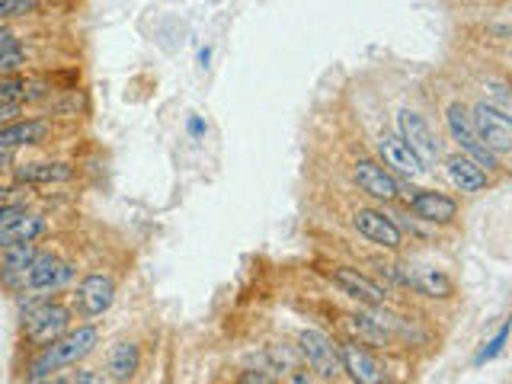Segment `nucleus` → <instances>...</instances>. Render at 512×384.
<instances>
[{"instance_id": "f257e3e1", "label": "nucleus", "mask_w": 512, "mask_h": 384, "mask_svg": "<svg viewBox=\"0 0 512 384\" xmlns=\"http://www.w3.org/2000/svg\"><path fill=\"white\" fill-rule=\"evenodd\" d=\"M96 346H100V330H96V327L84 324L77 330H68L64 336H58L55 343H48L42 349V356L32 362L29 381L52 378V372H61V368H71L77 362H84Z\"/></svg>"}, {"instance_id": "f03ea898", "label": "nucleus", "mask_w": 512, "mask_h": 384, "mask_svg": "<svg viewBox=\"0 0 512 384\" xmlns=\"http://www.w3.org/2000/svg\"><path fill=\"white\" fill-rule=\"evenodd\" d=\"M29 298L20 301V308H23V336L29 343H36V346H48V343H55L58 336H64L71 330V308L68 304H61V301H48L45 295H32L26 292Z\"/></svg>"}, {"instance_id": "7ed1b4c3", "label": "nucleus", "mask_w": 512, "mask_h": 384, "mask_svg": "<svg viewBox=\"0 0 512 384\" xmlns=\"http://www.w3.org/2000/svg\"><path fill=\"white\" fill-rule=\"evenodd\" d=\"M71 279H74V266L68 260H61V256L52 253V250H39L36 260H32V266L26 269V276H23V292L20 295H26V292L55 295Z\"/></svg>"}, {"instance_id": "20e7f679", "label": "nucleus", "mask_w": 512, "mask_h": 384, "mask_svg": "<svg viewBox=\"0 0 512 384\" xmlns=\"http://www.w3.org/2000/svg\"><path fill=\"white\" fill-rule=\"evenodd\" d=\"M445 122H448V132L458 141V148L464 151V157H471L480 170H500V157H496L490 148H484V141L477 138L474 125H471V112L464 109L461 103H452L445 112Z\"/></svg>"}, {"instance_id": "39448f33", "label": "nucleus", "mask_w": 512, "mask_h": 384, "mask_svg": "<svg viewBox=\"0 0 512 384\" xmlns=\"http://www.w3.org/2000/svg\"><path fill=\"white\" fill-rule=\"evenodd\" d=\"M471 125L477 138L484 141V148H490L496 157L512 151V122L506 112H500L493 103H477L471 109Z\"/></svg>"}, {"instance_id": "423d86ee", "label": "nucleus", "mask_w": 512, "mask_h": 384, "mask_svg": "<svg viewBox=\"0 0 512 384\" xmlns=\"http://www.w3.org/2000/svg\"><path fill=\"white\" fill-rule=\"evenodd\" d=\"M298 356L304 359V365H308L311 372H317L324 381H333L343 372L340 349H336L330 336H324L320 330H304L298 336Z\"/></svg>"}, {"instance_id": "0eeeda50", "label": "nucleus", "mask_w": 512, "mask_h": 384, "mask_svg": "<svg viewBox=\"0 0 512 384\" xmlns=\"http://www.w3.org/2000/svg\"><path fill=\"white\" fill-rule=\"evenodd\" d=\"M397 128H400V138H404L407 148L416 154L423 167H432L439 160V144H436V135L429 132V125L423 122V116H416V112L404 109L397 116Z\"/></svg>"}, {"instance_id": "6e6552de", "label": "nucleus", "mask_w": 512, "mask_h": 384, "mask_svg": "<svg viewBox=\"0 0 512 384\" xmlns=\"http://www.w3.org/2000/svg\"><path fill=\"white\" fill-rule=\"evenodd\" d=\"M324 276L336 285V288H343V292L349 295V298H356V301H362V304H372V308H381L384 301H388V292L378 285V282H372L368 276H362L359 269H352V266H330V269H324Z\"/></svg>"}, {"instance_id": "1a4fd4ad", "label": "nucleus", "mask_w": 512, "mask_h": 384, "mask_svg": "<svg viewBox=\"0 0 512 384\" xmlns=\"http://www.w3.org/2000/svg\"><path fill=\"white\" fill-rule=\"evenodd\" d=\"M352 180L359 183L362 192H368V196L378 202H394L400 196L397 180L372 157H359L356 164H352Z\"/></svg>"}, {"instance_id": "9d476101", "label": "nucleus", "mask_w": 512, "mask_h": 384, "mask_svg": "<svg viewBox=\"0 0 512 384\" xmlns=\"http://www.w3.org/2000/svg\"><path fill=\"white\" fill-rule=\"evenodd\" d=\"M352 224H356V231L372 240V244L384 247V250H397L400 240H404V234H400L397 221L388 218L384 212H378V208H359L356 215H352Z\"/></svg>"}, {"instance_id": "9b49d317", "label": "nucleus", "mask_w": 512, "mask_h": 384, "mask_svg": "<svg viewBox=\"0 0 512 384\" xmlns=\"http://www.w3.org/2000/svg\"><path fill=\"white\" fill-rule=\"evenodd\" d=\"M112 301H116V282H112L106 272H90V276H84V282L77 288L80 311L87 317H100L112 308Z\"/></svg>"}, {"instance_id": "f8f14e48", "label": "nucleus", "mask_w": 512, "mask_h": 384, "mask_svg": "<svg viewBox=\"0 0 512 384\" xmlns=\"http://www.w3.org/2000/svg\"><path fill=\"white\" fill-rule=\"evenodd\" d=\"M48 135H52V122L48 119H16L0 125V148L4 151H20V148H36Z\"/></svg>"}, {"instance_id": "ddd939ff", "label": "nucleus", "mask_w": 512, "mask_h": 384, "mask_svg": "<svg viewBox=\"0 0 512 384\" xmlns=\"http://www.w3.org/2000/svg\"><path fill=\"white\" fill-rule=\"evenodd\" d=\"M410 208H413L416 218L429 221V224H448L458 215V202L452 196H445V192H436V189H416L410 196Z\"/></svg>"}, {"instance_id": "4468645a", "label": "nucleus", "mask_w": 512, "mask_h": 384, "mask_svg": "<svg viewBox=\"0 0 512 384\" xmlns=\"http://www.w3.org/2000/svg\"><path fill=\"white\" fill-rule=\"evenodd\" d=\"M340 362H343V372H349V378L356 384H381L384 381V368L381 362L365 352L359 343H346L340 349Z\"/></svg>"}, {"instance_id": "2eb2a0df", "label": "nucleus", "mask_w": 512, "mask_h": 384, "mask_svg": "<svg viewBox=\"0 0 512 384\" xmlns=\"http://www.w3.org/2000/svg\"><path fill=\"white\" fill-rule=\"evenodd\" d=\"M16 183L26 186H52V183H68L74 176V167L64 160H32V164L13 167Z\"/></svg>"}, {"instance_id": "dca6fc26", "label": "nucleus", "mask_w": 512, "mask_h": 384, "mask_svg": "<svg viewBox=\"0 0 512 384\" xmlns=\"http://www.w3.org/2000/svg\"><path fill=\"white\" fill-rule=\"evenodd\" d=\"M48 231V218L36 212H20L7 228H0V250L16 247V244H36L39 237Z\"/></svg>"}, {"instance_id": "f3484780", "label": "nucleus", "mask_w": 512, "mask_h": 384, "mask_svg": "<svg viewBox=\"0 0 512 384\" xmlns=\"http://www.w3.org/2000/svg\"><path fill=\"white\" fill-rule=\"evenodd\" d=\"M378 151H381V157H384V164L394 167V170H400V173H407V176H420V173L426 170V167L420 164V160H416V154L404 144V138L394 135V132H381V138H378Z\"/></svg>"}, {"instance_id": "a211bd4d", "label": "nucleus", "mask_w": 512, "mask_h": 384, "mask_svg": "<svg viewBox=\"0 0 512 384\" xmlns=\"http://www.w3.org/2000/svg\"><path fill=\"white\" fill-rule=\"evenodd\" d=\"M445 170H448V180H452L461 192H484L487 186H490V176H487V170H480L471 157H464V154H455V157H448V164H445Z\"/></svg>"}, {"instance_id": "6ab92c4d", "label": "nucleus", "mask_w": 512, "mask_h": 384, "mask_svg": "<svg viewBox=\"0 0 512 384\" xmlns=\"http://www.w3.org/2000/svg\"><path fill=\"white\" fill-rule=\"evenodd\" d=\"M138 365H141V352H138V346H135V343H128V340H122V343H116V346L109 349L106 375H109L112 381L125 384V381H132V378L138 375Z\"/></svg>"}, {"instance_id": "aec40b11", "label": "nucleus", "mask_w": 512, "mask_h": 384, "mask_svg": "<svg viewBox=\"0 0 512 384\" xmlns=\"http://www.w3.org/2000/svg\"><path fill=\"white\" fill-rule=\"evenodd\" d=\"M48 90H39L36 84H32L29 77L23 74H10V77H0V103H32L39 100V96H45Z\"/></svg>"}, {"instance_id": "412c9836", "label": "nucleus", "mask_w": 512, "mask_h": 384, "mask_svg": "<svg viewBox=\"0 0 512 384\" xmlns=\"http://www.w3.org/2000/svg\"><path fill=\"white\" fill-rule=\"evenodd\" d=\"M346 327H349L352 336H359V346H365V343H375V346L388 343V333H384V327H378L372 317L352 314V317H346Z\"/></svg>"}, {"instance_id": "4be33fe9", "label": "nucleus", "mask_w": 512, "mask_h": 384, "mask_svg": "<svg viewBox=\"0 0 512 384\" xmlns=\"http://www.w3.org/2000/svg\"><path fill=\"white\" fill-rule=\"evenodd\" d=\"M413 285L420 288L423 295H432V298H448L452 295V279L445 276V272H439V269H420V276L413 279Z\"/></svg>"}, {"instance_id": "5701e85b", "label": "nucleus", "mask_w": 512, "mask_h": 384, "mask_svg": "<svg viewBox=\"0 0 512 384\" xmlns=\"http://www.w3.org/2000/svg\"><path fill=\"white\" fill-rule=\"evenodd\" d=\"M45 10V0H0V23L10 20H26Z\"/></svg>"}, {"instance_id": "b1692460", "label": "nucleus", "mask_w": 512, "mask_h": 384, "mask_svg": "<svg viewBox=\"0 0 512 384\" xmlns=\"http://www.w3.org/2000/svg\"><path fill=\"white\" fill-rule=\"evenodd\" d=\"M29 64V52L23 48V42L0 48V77H10V74H20Z\"/></svg>"}, {"instance_id": "393cba45", "label": "nucleus", "mask_w": 512, "mask_h": 384, "mask_svg": "<svg viewBox=\"0 0 512 384\" xmlns=\"http://www.w3.org/2000/svg\"><path fill=\"white\" fill-rule=\"evenodd\" d=\"M487 96H490V100H496V103H500V106H496V109H500V112H509V93H506V84H503V80H493V84H487ZM487 100V103H490Z\"/></svg>"}, {"instance_id": "a878e982", "label": "nucleus", "mask_w": 512, "mask_h": 384, "mask_svg": "<svg viewBox=\"0 0 512 384\" xmlns=\"http://www.w3.org/2000/svg\"><path fill=\"white\" fill-rule=\"evenodd\" d=\"M23 116H26V106L23 103H0V125L16 122V119H23Z\"/></svg>"}, {"instance_id": "bb28decb", "label": "nucleus", "mask_w": 512, "mask_h": 384, "mask_svg": "<svg viewBox=\"0 0 512 384\" xmlns=\"http://www.w3.org/2000/svg\"><path fill=\"white\" fill-rule=\"evenodd\" d=\"M20 212H26V205L23 202H10V205H0V228H7V224L20 215Z\"/></svg>"}, {"instance_id": "cd10ccee", "label": "nucleus", "mask_w": 512, "mask_h": 384, "mask_svg": "<svg viewBox=\"0 0 512 384\" xmlns=\"http://www.w3.org/2000/svg\"><path fill=\"white\" fill-rule=\"evenodd\" d=\"M68 384H103V375L93 372V368H80V372H74V378Z\"/></svg>"}, {"instance_id": "c85d7f7f", "label": "nucleus", "mask_w": 512, "mask_h": 384, "mask_svg": "<svg viewBox=\"0 0 512 384\" xmlns=\"http://www.w3.org/2000/svg\"><path fill=\"white\" fill-rule=\"evenodd\" d=\"M503 343H506V327H503L500 333H496V340L490 343V349H484V352H480V356H477V362H487V359H493L496 352L503 349Z\"/></svg>"}, {"instance_id": "c756f323", "label": "nucleus", "mask_w": 512, "mask_h": 384, "mask_svg": "<svg viewBox=\"0 0 512 384\" xmlns=\"http://www.w3.org/2000/svg\"><path fill=\"white\" fill-rule=\"evenodd\" d=\"M237 384H276V378H272L269 372H244Z\"/></svg>"}, {"instance_id": "7c9ffc66", "label": "nucleus", "mask_w": 512, "mask_h": 384, "mask_svg": "<svg viewBox=\"0 0 512 384\" xmlns=\"http://www.w3.org/2000/svg\"><path fill=\"white\" fill-rule=\"evenodd\" d=\"M20 42V36H16V32L7 26V23H0V48H7V45H16Z\"/></svg>"}, {"instance_id": "2f4dec72", "label": "nucleus", "mask_w": 512, "mask_h": 384, "mask_svg": "<svg viewBox=\"0 0 512 384\" xmlns=\"http://www.w3.org/2000/svg\"><path fill=\"white\" fill-rule=\"evenodd\" d=\"M13 160H16V154H13V151H4V148H0V170L13 167Z\"/></svg>"}, {"instance_id": "473e14b6", "label": "nucleus", "mask_w": 512, "mask_h": 384, "mask_svg": "<svg viewBox=\"0 0 512 384\" xmlns=\"http://www.w3.org/2000/svg\"><path fill=\"white\" fill-rule=\"evenodd\" d=\"M32 384H64L61 378H42V381H32Z\"/></svg>"}]
</instances>
